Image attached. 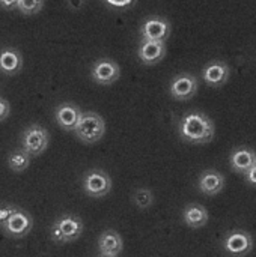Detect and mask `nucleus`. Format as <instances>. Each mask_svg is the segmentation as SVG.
<instances>
[{
	"label": "nucleus",
	"mask_w": 256,
	"mask_h": 257,
	"mask_svg": "<svg viewBox=\"0 0 256 257\" xmlns=\"http://www.w3.org/2000/svg\"><path fill=\"white\" fill-rule=\"evenodd\" d=\"M170 23L163 17H149L145 20L140 29V35L143 41H160L166 42L170 36Z\"/></svg>",
	"instance_id": "6e6552de"
},
{
	"label": "nucleus",
	"mask_w": 256,
	"mask_h": 257,
	"mask_svg": "<svg viewBox=\"0 0 256 257\" xmlns=\"http://www.w3.org/2000/svg\"><path fill=\"white\" fill-rule=\"evenodd\" d=\"M124 250V241L122 236L113 230H104L100 238H98V251L101 256H109V257H119V254Z\"/></svg>",
	"instance_id": "f8f14e48"
},
{
	"label": "nucleus",
	"mask_w": 256,
	"mask_h": 257,
	"mask_svg": "<svg viewBox=\"0 0 256 257\" xmlns=\"http://www.w3.org/2000/svg\"><path fill=\"white\" fill-rule=\"evenodd\" d=\"M106 133L104 119L95 111L81 113V117L74 130V134L86 145H94L103 139Z\"/></svg>",
	"instance_id": "7ed1b4c3"
},
{
	"label": "nucleus",
	"mask_w": 256,
	"mask_h": 257,
	"mask_svg": "<svg viewBox=\"0 0 256 257\" xmlns=\"http://www.w3.org/2000/svg\"><path fill=\"white\" fill-rule=\"evenodd\" d=\"M11 113V105L6 99L0 98V122H3Z\"/></svg>",
	"instance_id": "5701e85b"
},
{
	"label": "nucleus",
	"mask_w": 256,
	"mask_h": 257,
	"mask_svg": "<svg viewBox=\"0 0 256 257\" xmlns=\"http://www.w3.org/2000/svg\"><path fill=\"white\" fill-rule=\"evenodd\" d=\"M17 5H18V0H0V8L6 9V11L15 9Z\"/></svg>",
	"instance_id": "393cba45"
},
{
	"label": "nucleus",
	"mask_w": 256,
	"mask_h": 257,
	"mask_svg": "<svg viewBox=\"0 0 256 257\" xmlns=\"http://www.w3.org/2000/svg\"><path fill=\"white\" fill-rule=\"evenodd\" d=\"M83 229L84 224L80 217L72 214H65L53 223L50 229V238L56 244L74 242L81 236Z\"/></svg>",
	"instance_id": "f03ea898"
},
{
	"label": "nucleus",
	"mask_w": 256,
	"mask_h": 257,
	"mask_svg": "<svg viewBox=\"0 0 256 257\" xmlns=\"http://www.w3.org/2000/svg\"><path fill=\"white\" fill-rule=\"evenodd\" d=\"M8 164H9V167H11L14 172H17V173L24 172V170L29 167V164H30V155H29L26 151H23L21 148H20V149H15L14 152L9 154Z\"/></svg>",
	"instance_id": "6ab92c4d"
},
{
	"label": "nucleus",
	"mask_w": 256,
	"mask_h": 257,
	"mask_svg": "<svg viewBox=\"0 0 256 257\" xmlns=\"http://www.w3.org/2000/svg\"><path fill=\"white\" fill-rule=\"evenodd\" d=\"M81 110L71 102H63L60 104L56 111H54V119L57 125L65 131V133H74L80 117H81Z\"/></svg>",
	"instance_id": "9b49d317"
},
{
	"label": "nucleus",
	"mask_w": 256,
	"mask_h": 257,
	"mask_svg": "<svg viewBox=\"0 0 256 257\" xmlns=\"http://www.w3.org/2000/svg\"><path fill=\"white\" fill-rule=\"evenodd\" d=\"M33 227V218L29 212L18 208L11 214V217L6 220V223L0 227L9 238L21 239L29 235V232Z\"/></svg>",
	"instance_id": "423d86ee"
},
{
	"label": "nucleus",
	"mask_w": 256,
	"mask_h": 257,
	"mask_svg": "<svg viewBox=\"0 0 256 257\" xmlns=\"http://www.w3.org/2000/svg\"><path fill=\"white\" fill-rule=\"evenodd\" d=\"M184 223L192 229H201L208 223V211L198 203H190L183 211Z\"/></svg>",
	"instance_id": "a211bd4d"
},
{
	"label": "nucleus",
	"mask_w": 256,
	"mask_h": 257,
	"mask_svg": "<svg viewBox=\"0 0 256 257\" xmlns=\"http://www.w3.org/2000/svg\"><path fill=\"white\" fill-rule=\"evenodd\" d=\"M92 80L101 86H110L121 77L119 65L112 59H100L92 66Z\"/></svg>",
	"instance_id": "9d476101"
},
{
	"label": "nucleus",
	"mask_w": 256,
	"mask_h": 257,
	"mask_svg": "<svg viewBox=\"0 0 256 257\" xmlns=\"http://www.w3.org/2000/svg\"><path fill=\"white\" fill-rule=\"evenodd\" d=\"M137 56L145 65H155L166 56V42L160 41H142L137 50Z\"/></svg>",
	"instance_id": "4468645a"
},
{
	"label": "nucleus",
	"mask_w": 256,
	"mask_h": 257,
	"mask_svg": "<svg viewBox=\"0 0 256 257\" xmlns=\"http://www.w3.org/2000/svg\"><path fill=\"white\" fill-rule=\"evenodd\" d=\"M199 190L207 196H216L225 188V176L217 170H205L198 182Z\"/></svg>",
	"instance_id": "dca6fc26"
},
{
	"label": "nucleus",
	"mask_w": 256,
	"mask_h": 257,
	"mask_svg": "<svg viewBox=\"0 0 256 257\" xmlns=\"http://www.w3.org/2000/svg\"><path fill=\"white\" fill-rule=\"evenodd\" d=\"M50 143V134L48 131L41 125H30L24 130L23 139H21V149L26 151L30 158L39 157Z\"/></svg>",
	"instance_id": "20e7f679"
},
{
	"label": "nucleus",
	"mask_w": 256,
	"mask_h": 257,
	"mask_svg": "<svg viewBox=\"0 0 256 257\" xmlns=\"http://www.w3.org/2000/svg\"><path fill=\"white\" fill-rule=\"evenodd\" d=\"M100 257H109V256H100Z\"/></svg>",
	"instance_id": "cd10ccee"
},
{
	"label": "nucleus",
	"mask_w": 256,
	"mask_h": 257,
	"mask_svg": "<svg viewBox=\"0 0 256 257\" xmlns=\"http://www.w3.org/2000/svg\"><path fill=\"white\" fill-rule=\"evenodd\" d=\"M180 137L190 145H205L214 137V123L207 114L192 111L180 120Z\"/></svg>",
	"instance_id": "f257e3e1"
},
{
	"label": "nucleus",
	"mask_w": 256,
	"mask_h": 257,
	"mask_svg": "<svg viewBox=\"0 0 256 257\" xmlns=\"http://www.w3.org/2000/svg\"><path fill=\"white\" fill-rule=\"evenodd\" d=\"M169 92H170L172 98H175L178 101H187V99L193 98L195 93L198 92V78L189 72L178 74L170 81Z\"/></svg>",
	"instance_id": "1a4fd4ad"
},
{
	"label": "nucleus",
	"mask_w": 256,
	"mask_h": 257,
	"mask_svg": "<svg viewBox=\"0 0 256 257\" xmlns=\"http://www.w3.org/2000/svg\"><path fill=\"white\" fill-rule=\"evenodd\" d=\"M66 3H68V6H69L71 9L78 11V9H81V8H83L84 0H66Z\"/></svg>",
	"instance_id": "bb28decb"
},
{
	"label": "nucleus",
	"mask_w": 256,
	"mask_h": 257,
	"mask_svg": "<svg viewBox=\"0 0 256 257\" xmlns=\"http://www.w3.org/2000/svg\"><path fill=\"white\" fill-rule=\"evenodd\" d=\"M133 202L139 209H148L154 203V194L148 188H137L133 194Z\"/></svg>",
	"instance_id": "aec40b11"
},
{
	"label": "nucleus",
	"mask_w": 256,
	"mask_h": 257,
	"mask_svg": "<svg viewBox=\"0 0 256 257\" xmlns=\"http://www.w3.org/2000/svg\"><path fill=\"white\" fill-rule=\"evenodd\" d=\"M112 190V179L103 169H92L83 176V191L89 197H104Z\"/></svg>",
	"instance_id": "39448f33"
},
{
	"label": "nucleus",
	"mask_w": 256,
	"mask_h": 257,
	"mask_svg": "<svg viewBox=\"0 0 256 257\" xmlns=\"http://www.w3.org/2000/svg\"><path fill=\"white\" fill-rule=\"evenodd\" d=\"M225 251L232 257H244L253 248L252 235L244 230H232L223 239Z\"/></svg>",
	"instance_id": "0eeeda50"
},
{
	"label": "nucleus",
	"mask_w": 256,
	"mask_h": 257,
	"mask_svg": "<svg viewBox=\"0 0 256 257\" xmlns=\"http://www.w3.org/2000/svg\"><path fill=\"white\" fill-rule=\"evenodd\" d=\"M202 78L208 86L220 87L229 78V66L222 60H213L202 69Z\"/></svg>",
	"instance_id": "ddd939ff"
},
{
	"label": "nucleus",
	"mask_w": 256,
	"mask_h": 257,
	"mask_svg": "<svg viewBox=\"0 0 256 257\" xmlns=\"http://www.w3.org/2000/svg\"><path fill=\"white\" fill-rule=\"evenodd\" d=\"M256 164V152L249 148H238L231 154V167L238 172L246 175L253 166Z\"/></svg>",
	"instance_id": "f3484780"
},
{
	"label": "nucleus",
	"mask_w": 256,
	"mask_h": 257,
	"mask_svg": "<svg viewBox=\"0 0 256 257\" xmlns=\"http://www.w3.org/2000/svg\"><path fill=\"white\" fill-rule=\"evenodd\" d=\"M246 179H247V182L250 184V185H253L256 187V164L246 173Z\"/></svg>",
	"instance_id": "a878e982"
},
{
	"label": "nucleus",
	"mask_w": 256,
	"mask_h": 257,
	"mask_svg": "<svg viewBox=\"0 0 256 257\" xmlns=\"http://www.w3.org/2000/svg\"><path fill=\"white\" fill-rule=\"evenodd\" d=\"M109 5L115 6V8H127L130 5H133L136 0H106Z\"/></svg>",
	"instance_id": "b1692460"
},
{
	"label": "nucleus",
	"mask_w": 256,
	"mask_h": 257,
	"mask_svg": "<svg viewBox=\"0 0 256 257\" xmlns=\"http://www.w3.org/2000/svg\"><path fill=\"white\" fill-rule=\"evenodd\" d=\"M23 68V56L17 48L6 47L0 50V72L5 75H15Z\"/></svg>",
	"instance_id": "2eb2a0df"
},
{
	"label": "nucleus",
	"mask_w": 256,
	"mask_h": 257,
	"mask_svg": "<svg viewBox=\"0 0 256 257\" xmlns=\"http://www.w3.org/2000/svg\"><path fill=\"white\" fill-rule=\"evenodd\" d=\"M17 209L14 205H0V227L6 223V220L11 217V214Z\"/></svg>",
	"instance_id": "4be33fe9"
},
{
	"label": "nucleus",
	"mask_w": 256,
	"mask_h": 257,
	"mask_svg": "<svg viewBox=\"0 0 256 257\" xmlns=\"http://www.w3.org/2000/svg\"><path fill=\"white\" fill-rule=\"evenodd\" d=\"M44 6V0H18L17 9L24 15H35Z\"/></svg>",
	"instance_id": "412c9836"
}]
</instances>
